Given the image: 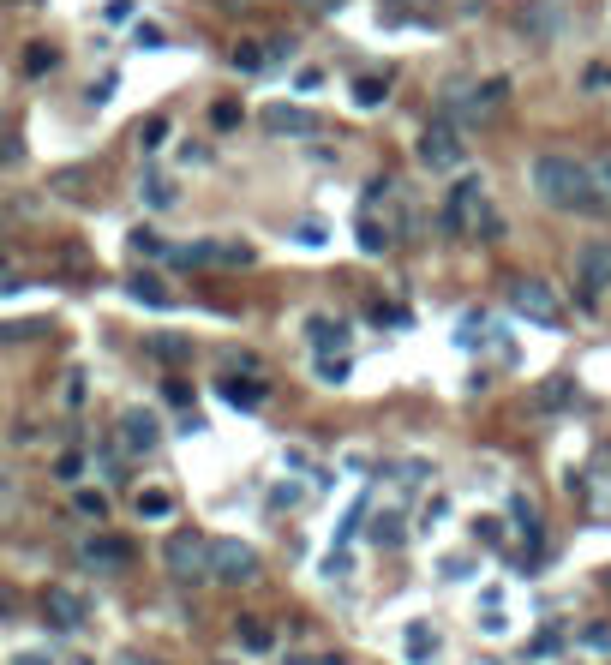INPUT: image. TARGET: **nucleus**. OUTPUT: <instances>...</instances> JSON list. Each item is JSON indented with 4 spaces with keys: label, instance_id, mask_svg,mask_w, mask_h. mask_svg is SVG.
<instances>
[{
    "label": "nucleus",
    "instance_id": "obj_11",
    "mask_svg": "<svg viewBox=\"0 0 611 665\" xmlns=\"http://www.w3.org/2000/svg\"><path fill=\"white\" fill-rule=\"evenodd\" d=\"M156 444H162V420H156V414L126 408V414L114 420V450H120V456H150Z\"/></svg>",
    "mask_w": 611,
    "mask_h": 665
},
{
    "label": "nucleus",
    "instance_id": "obj_5",
    "mask_svg": "<svg viewBox=\"0 0 611 665\" xmlns=\"http://www.w3.org/2000/svg\"><path fill=\"white\" fill-rule=\"evenodd\" d=\"M162 564H168V576H174L180 588H204V582H210V540H204V534H174V540L162 546Z\"/></svg>",
    "mask_w": 611,
    "mask_h": 665
},
{
    "label": "nucleus",
    "instance_id": "obj_36",
    "mask_svg": "<svg viewBox=\"0 0 611 665\" xmlns=\"http://www.w3.org/2000/svg\"><path fill=\"white\" fill-rule=\"evenodd\" d=\"M324 78H330L324 66H300V72H294V90H300V96H312V90H324Z\"/></svg>",
    "mask_w": 611,
    "mask_h": 665
},
{
    "label": "nucleus",
    "instance_id": "obj_34",
    "mask_svg": "<svg viewBox=\"0 0 611 665\" xmlns=\"http://www.w3.org/2000/svg\"><path fill=\"white\" fill-rule=\"evenodd\" d=\"M318 378H324V384H342V378H348V354H318Z\"/></svg>",
    "mask_w": 611,
    "mask_h": 665
},
{
    "label": "nucleus",
    "instance_id": "obj_38",
    "mask_svg": "<svg viewBox=\"0 0 611 665\" xmlns=\"http://www.w3.org/2000/svg\"><path fill=\"white\" fill-rule=\"evenodd\" d=\"M372 540H378V546H402V522H396V516H378Z\"/></svg>",
    "mask_w": 611,
    "mask_h": 665
},
{
    "label": "nucleus",
    "instance_id": "obj_37",
    "mask_svg": "<svg viewBox=\"0 0 611 665\" xmlns=\"http://www.w3.org/2000/svg\"><path fill=\"white\" fill-rule=\"evenodd\" d=\"M60 402H66V408H72V414H78V408H84V372H78V366H72V372H66V396H60Z\"/></svg>",
    "mask_w": 611,
    "mask_h": 665
},
{
    "label": "nucleus",
    "instance_id": "obj_3",
    "mask_svg": "<svg viewBox=\"0 0 611 665\" xmlns=\"http://www.w3.org/2000/svg\"><path fill=\"white\" fill-rule=\"evenodd\" d=\"M504 300H510L516 318H528V324H540V330H558V324H564V300H558V288L540 282V276H510V282H504Z\"/></svg>",
    "mask_w": 611,
    "mask_h": 665
},
{
    "label": "nucleus",
    "instance_id": "obj_21",
    "mask_svg": "<svg viewBox=\"0 0 611 665\" xmlns=\"http://www.w3.org/2000/svg\"><path fill=\"white\" fill-rule=\"evenodd\" d=\"M384 12L402 18V24H414V30H426L438 18V0H384Z\"/></svg>",
    "mask_w": 611,
    "mask_h": 665
},
{
    "label": "nucleus",
    "instance_id": "obj_46",
    "mask_svg": "<svg viewBox=\"0 0 611 665\" xmlns=\"http://www.w3.org/2000/svg\"><path fill=\"white\" fill-rule=\"evenodd\" d=\"M294 234H300V240H306V246H324V228H318V222H300V228H294Z\"/></svg>",
    "mask_w": 611,
    "mask_h": 665
},
{
    "label": "nucleus",
    "instance_id": "obj_16",
    "mask_svg": "<svg viewBox=\"0 0 611 665\" xmlns=\"http://www.w3.org/2000/svg\"><path fill=\"white\" fill-rule=\"evenodd\" d=\"M96 186H102V180H96L90 168H60V174H48V192H54V198H66V204H90V198H96Z\"/></svg>",
    "mask_w": 611,
    "mask_h": 665
},
{
    "label": "nucleus",
    "instance_id": "obj_48",
    "mask_svg": "<svg viewBox=\"0 0 611 665\" xmlns=\"http://www.w3.org/2000/svg\"><path fill=\"white\" fill-rule=\"evenodd\" d=\"M210 6H222V12H246L252 0H210Z\"/></svg>",
    "mask_w": 611,
    "mask_h": 665
},
{
    "label": "nucleus",
    "instance_id": "obj_45",
    "mask_svg": "<svg viewBox=\"0 0 611 665\" xmlns=\"http://www.w3.org/2000/svg\"><path fill=\"white\" fill-rule=\"evenodd\" d=\"M114 665H162L156 654H138V648H126V654H114Z\"/></svg>",
    "mask_w": 611,
    "mask_h": 665
},
{
    "label": "nucleus",
    "instance_id": "obj_14",
    "mask_svg": "<svg viewBox=\"0 0 611 665\" xmlns=\"http://www.w3.org/2000/svg\"><path fill=\"white\" fill-rule=\"evenodd\" d=\"M216 390H222V402H228V408H240V414H258V408H264V396H270V384H264L258 372H222V384H216Z\"/></svg>",
    "mask_w": 611,
    "mask_h": 665
},
{
    "label": "nucleus",
    "instance_id": "obj_49",
    "mask_svg": "<svg viewBox=\"0 0 611 665\" xmlns=\"http://www.w3.org/2000/svg\"><path fill=\"white\" fill-rule=\"evenodd\" d=\"M12 665H54V660H48V654H18Z\"/></svg>",
    "mask_w": 611,
    "mask_h": 665
},
{
    "label": "nucleus",
    "instance_id": "obj_51",
    "mask_svg": "<svg viewBox=\"0 0 611 665\" xmlns=\"http://www.w3.org/2000/svg\"><path fill=\"white\" fill-rule=\"evenodd\" d=\"M606 180H611V162H606Z\"/></svg>",
    "mask_w": 611,
    "mask_h": 665
},
{
    "label": "nucleus",
    "instance_id": "obj_24",
    "mask_svg": "<svg viewBox=\"0 0 611 665\" xmlns=\"http://www.w3.org/2000/svg\"><path fill=\"white\" fill-rule=\"evenodd\" d=\"M402 654H408V665H426V660H438V630L414 624V630H408V648H402Z\"/></svg>",
    "mask_w": 611,
    "mask_h": 665
},
{
    "label": "nucleus",
    "instance_id": "obj_20",
    "mask_svg": "<svg viewBox=\"0 0 611 665\" xmlns=\"http://www.w3.org/2000/svg\"><path fill=\"white\" fill-rule=\"evenodd\" d=\"M234 642H240L246 654H270V648H276V636H270L264 618H234Z\"/></svg>",
    "mask_w": 611,
    "mask_h": 665
},
{
    "label": "nucleus",
    "instance_id": "obj_8",
    "mask_svg": "<svg viewBox=\"0 0 611 665\" xmlns=\"http://www.w3.org/2000/svg\"><path fill=\"white\" fill-rule=\"evenodd\" d=\"M576 294H582V306H600V294H611V240L576 246Z\"/></svg>",
    "mask_w": 611,
    "mask_h": 665
},
{
    "label": "nucleus",
    "instance_id": "obj_1",
    "mask_svg": "<svg viewBox=\"0 0 611 665\" xmlns=\"http://www.w3.org/2000/svg\"><path fill=\"white\" fill-rule=\"evenodd\" d=\"M528 180H534V192L552 204V210H576V216H600L611 198L606 186H600V174L588 168V162H576V156H564V150H540L534 162H528Z\"/></svg>",
    "mask_w": 611,
    "mask_h": 665
},
{
    "label": "nucleus",
    "instance_id": "obj_15",
    "mask_svg": "<svg viewBox=\"0 0 611 665\" xmlns=\"http://www.w3.org/2000/svg\"><path fill=\"white\" fill-rule=\"evenodd\" d=\"M264 132H276V138H312L318 120H312L306 108H294V102H270V108H264Z\"/></svg>",
    "mask_w": 611,
    "mask_h": 665
},
{
    "label": "nucleus",
    "instance_id": "obj_19",
    "mask_svg": "<svg viewBox=\"0 0 611 665\" xmlns=\"http://www.w3.org/2000/svg\"><path fill=\"white\" fill-rule=\"evenodd\" d=\"M132 510H138V522H168V516H174V492H162V486H144V492L132 498Z\"/></svg>",
    "mask_w": 611,
    "mask_h": 665
},
{
    "label": "nucleus",
    "instance_id": "obj_27",
    "mask_svg": "<svg viewBox=\"0 0 611 665\" xmlns=\"http://www.w3.org/2000/svg\"><path fill=\"white\" fill-rule=\"evenodd\" d=\"M72 510L90 516V522H102V516H108V498H102L96 486H78V492H72Z\"/></svg>",
    "mask_w": 611,
    "mask_h": 665
},
{
    "label": "nucleus",
    "instance_id": "obj_12",
    "mask_svg": "<svg viewBox=\"0 0 611 665\" xmlns=\"http://www.w3.org/2000/svg\"><path fill=\"white\" fill-rule=\"evenodd\" d=\"M516 24H522V36H534V42H558V36L570 30V6H564V0H528V6L516 12Z\"/></svg>",
    "mask_w": 611,
    "mask_h": 665
},
{
    "label": "nucleus",
    "instance_id": "obj_39",
    "mask_svg": "<svg viewBox=\"0 0 611 665\" xmlns=\"http://www.w3.org/2000/svg\"><path fill=\"white\" fill-rule=\"evenodd\" d=\"M24 66H30V72H48V66H54V48H42V42H30V54H24Z\"/></svg>",
    "mask_w": 611,
    "mask_h": 665
},
{
    "label": "nucleus",
    "instance_id": "obj_33",
    "mask_svg": "<svg viewBox=\"0 0 611 665\" xmlns=\"http://www.w3.org/2000/svg\"><path fill=\"white\" fill-rule=\"evenodd\" d=\"M144 348H150V354H156V360H186V354H192V348H186V342H180V336H150V342H144Z\"/></svg>",
    "mask_w": 611,
    "mask_h": 665
},
{
    "label": "nucleus",
    "instance_id": "obj_40",
    "mask_svg": "<svg viewBox=\"0 0 611 665\" xmlns=\"http://www.w3.org/2000/svg\"><path fill=\"white\" fill-rule=\"evenodd\" d=\"M132 252H144V258H162V252H168V246H162V240H156V234H144V228H138V234H132Z\"/></svg>",
    "mask_w": 611,
    "mask_h": 665
},
{
    "label": "nucleus",
    "instance_id": "obj_43",
    "mask_svg": "<svg viewBox=\"0 0 611 665\" xmlns=\"http://www.w3.org/2000/svg\"><path fill=\"white\" fill-rule=\"evenodd\" d=\"M564 396H570V384H546V390H540V408H558Z\"/></svg>",
    "mask_w": 611,
    "mask_h": 665
},
{
    "label": "nucleus",
    "instance_id": "obj_42",
    "mask_svg": "<svg viewBox=\"0 0 611 665\" xmlns=\"http://www.w3.org/2000/svg\"><path fill=\"white\" fill-rule=\"evenodd\" d=\"M132 42H138V48H162V30H156V24H138V36H132Z\"/></svg>",
    "mask_w": 611,
    "mask_h": 665
},
{
    "label": "nucleus",
    "instance_id": "obj_10",
    "mask_svg": "<svg viewBox=\"0 0 611 665\" xmlns=\"http://www.w3.org/2000/svg\"><path fill=\"white\" fill-rule=\"evenodd\" d=\"M42 624L54 636H78L90 624V600L78 588H42Z\"/></svg>",
    "mask_w": 611,
    "mask_h": 665
},
{
    "label": "nucleus",
    "instance_id": "obj_4",
    "mask_svg": "<svg viewBox=\"0 0 611 665\" xmlns=\"http://www.w3.org/2000/svg\"><path fill=\"white\" fill-rule=\"evenodd\" d=\"M414 156H420L426 174H462V168H468V138H462V126H450V120H432V126L414 138Z\"/></svg>",
    "mask_w": 611,
    "mask_h": 665
},
{
    "label": "nucleus",
    "instance_id": "obj_26",
    "mask_svg": "<svg viewBox=\"0 0 611 665\" xmlns=\"http://www.w3.org/2000/svg\"><path fill=\"white\" fill-rule=\"evenodd\" d=\"M390 240H396V234L378 228V216L366 210V216H360V246H366V252H390Z\"/></svg>",
    "mask_w": 611,
    "mask_h": 665
},
{
    "label": "nucleus",
    "instance_id": "obj_30",
    "mask_svg": "<svg viewBox=\"0 0 611 665\" xmlns=\"http://www.w3.org/2000/svg\"><path fill=\"white\" fill-rule=\"evenodd\" d=\"M240 120H246L240 102H210V126H216V132H240Z\"/></svg>",
    "mask_w": 611,
    "mask_h": 665
},
{
    "label": "nucleus",
    "instance_id": "obj_35",
    "mask_svg": "<svg viewBox=\"0 0 611 665\" xmlns=\"http://www.w3.org/2000/svg\"><path fill=\"white\" fill-rule=\"evenodd\" d=\"M582 648H588V654H611V624H588V630H582Z\"/></svg>",
    "mask_w": 611,
    "mask_h": 665
},
{
    "label": "nucleus",
    "instance_id": "obj_31",
    "mask_svg": "<svg viewBox=\"0 0 611 665\" xmlns=\"http://www.w3.org/2000/svg\"><path fill=\"white\" fill-rule=\"evenodd\" d=\"M162 144H168V120H162V114H150V120L138 126V150H162Z\"/></svg>",
    "mask_w": 611,
    "mask_h": 665
},
{
    "label": "nucleus",
    "instance_id": "obj_6",
    "mask_svg": "<svg viewBox=\"0 0 611 665\" xmlns=\"http://www.w3.org/2000/svg\"><path fill=\"white\" fill-rule=\"evenodd\" d=\"M264 576V558L246 546V540H210V582L222 588H246Z\"/></svg>",
    "mask_w": 611,
    "mask_h": 665
},
{
    "label": "nucleus",
    "instance_id": "obj_2",
    "mask_svg": "<svg viewBox=\"0 0 611 665\" xmlns=\"http://www.w3.org/2000/svg\"><path fill=\"white\" fill-rule=\"evenodd\" d=\"M504 102H510V78H468V72L444 78L432 96L438 120H450V126H486Z\"/></svg>",
    "mask_w": 611,
    "mask_h": 665
},
{
    "label": "nucleus",
    "instance_id": "obj_29",
    "mask_svg": "<svg viewBox=\"0 0 611 665\" xmlns=\"http://www.w3.org/2000/svg\"><path fill=\"white\" fill-rule=\"evenodd\" d=\"M18 162H24V132L0 126V168H18Z\"/></svg>",
    "mask_w": 611,
    "mask_h": 665
},
{
    "label": "nucleus",
    "instance_id": "obj_32",
    "mask_svg": "<svg viewBox=\"0 0 611 665\" xmlns=\"http://www.w3.org/2000/svg\"><path fill=\"white\" fill-rule=\"evenodd\" d=\"M18 498H24V486H18V474L0 462V516H12V510H18Z\"/></svg>",
    "mask_w": 611,
    "mask_h": 665
},
{
    "label": "nucleus",
    "instance_id": "obj_13",
    "mask_svg": "<svg viewBox=\"0 0 611 665\" xmlns=\"http://www.w3.org/2000/svg\"><path fill=\"white\" fill-rule=\"evenodd\" d=\"M78 564L84 570H126L132 564V546L120 534H84L78 540Z\"/></svg>",
    "mask_w": 611,
    "mask_h": 665
},
{
    "label": "nucleus",
    "instance_id": "obj_17",
    "mask_svg": "<svg viewBox=\"0 0 611 665\" xmlns=\"http://www.w3.org/2000/svg\"><path fill=\"white\" fill-rule=\"evenodd\" d=\"M138 198H144V210H174L180 180H174L168 168H144V174H138Z\"/></svg>",
    "mask_w": 611,
    "mask_h": 665
},
{
    "label": "nucleus",
    "instance_id": "obj_44",
    "mask_svg": "<svg viewBox=\"0 0 611 665\" xmlns=\"http://www.w3.org/2000/svg\"><path fill=\"white\" fill-rule=\"evenodd\" d=\"M78 468H84V456H60V462H54L60 480H78Z\"/></svg>",
    "mask_w": 611,
    "mask_h": 665
},
{
    "label": "nucleus",
    "instance_id": "obj_9",
    "mask_svg": "<svg viewBox=\"0 0 611 665\" xmlns=\"http://www.w3.org/2000/svg\"><path fill=\"white\" fill-rule=\"evenodd\" d=\"M168 258L186 264V270H210V264H222V270H246V264H252V246H240V240H192V246H174Z\"/></svg>",
    "mask_w": 611,
    "mask_h": 665
},
{
    "label": "nucleus",
    "instance_id": "obj_23",
    "mask_svg": "<svg viewBox=\"0 0 611 665\" xmlns=\"http://www.w3.org/2000/svg\"><path fill=\"white\" fill-rule=\"evenodd\" d=\"M48 336V318H6L0 324V348H12V342H42Z\"/></svg>",
    "mask_w": 611,
    "mask_h": 665
},
{
    "label": "nucleus",
    "instance_id": "obj_7",
    "mask_svg": "<svg viewBox=\"0 0 611 665\" xmlns=\"http://www.w3.org/2000/svg\"><path fill=\"white\" fill-rule=\"evenodd\" d=\"M480 210H486V180H480V174H462V180L450 186V198H444L438 222H444V234H474Z\"/></svg>",
    "mask_w": 611,
    "mask_h": 665
},
{
    "label": "nucleus",
    "instance_id": "obj_41",
    "mask_svg": "<svg viewBox=\"0 0 611 665\" xmlns=\"http://www.w3.org/2000/svg\"><path fill=\"white\" fill-rule=\"evenodd\" d=\"M294 6H300V12H312V18H330L342 0H294Z\"/></svg>",
    "mask_w": 611,
    "mask_h": 665
},
{
    "label": "nucleus",
    "instance_id": "obj_50",
    "mask_svg": "<svg viewBox=\"0 0 611 665\" xmlns=\"http://www.w3.org/2000/svg\"><path fill=\"white\" fill-rule=\"evenodd\" d=\"M60 665H96V660H84V654H78V660H60Z\"/></svg>",
    "mask_w": 611,
    "mask_h": 665
},
{
    "label": "nucleus",
    "instance_id": "obj_47",
    "mask_svg": "<svg viewBox=\"0 0 611 665\" xmlns=\"http://www.w3.org/2000/svg\"><path fill=\"white\" fill-rule=\"evenodd\" d=\"M168 402H174V408H186V402H192V390H186L180 378H168Z\"/></svg>",
    "mask_w": 611,
    "mask_h": 665
},
{
    "label": "nucleus",
    "instance_id": "obj_25",
    "mask_svg": "<svg viewBox=\"0 0 611 665\" xmlns=\"http://www.w3.org/2000/svg\"><path fill=\"white\" fill-rule=\"evenodd\" d=\"M384 96H390V78H384V72H366V78L354 84V102H360V108H378Z\"/></svg>",
    "mask_w": 611,
    "mask_h": 665
},
{
    "label": "nucleus",
    "instance_id": "obj_22",
    "mask_svg": "<svg viewBox=\"0 0 611 665\" xmlns=\"http://www.w3.org/2000/svg\"><path fill=\"white\" fill-rule=\"evenodd\" d=\"M306 336H312V342H318V348L330 354V348H342V342H348V324H342V318H324V312H318V318H306Z\"/></svg>",
    "mask_w": 611,
    "mask_h": 665
},
{
    "label": "nucleus",
    "instance_id": "obj_18",
    "mask_svg": "<svg viewBox=\"0 0 611 665\" xmlns=\"http://www.w3.org/2000/svg\"><path fill=\"white\" fill-rule=\"evenodd\" d=\"M126 294H132L138 306H156V312H162V306H174V294H168V282H162V276H150V270H138V276L126 282Z\"/></svg>",
    "mask_w": 611,
    "mask_h": 665
},
{
    "label": "nucleus",
    "instance_id": "obj_28",
    "mask_svg": "<svg viewBox=\"0 0 611 665\" xmlns=\"http://www.w3.org/2000/svg\"><path fill=\"white\" fill-rule=\"evenodd\" d=\"M264 66H270L264 42H240V48H234V72H264Z\"/></svg>",
    "mask_w": 611,
    "mask_h": 665
}]
</instances>
